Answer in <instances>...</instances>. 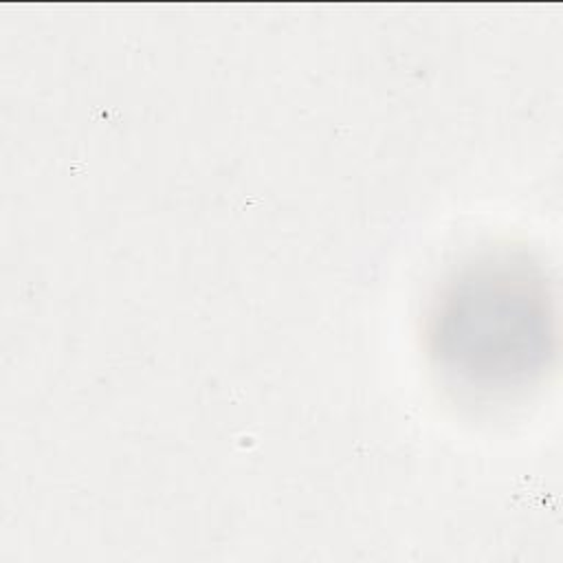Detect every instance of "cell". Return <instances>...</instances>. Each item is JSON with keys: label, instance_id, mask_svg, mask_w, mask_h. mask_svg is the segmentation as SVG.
I'll return each instance as SVG.
<instances>
[{"label": "cell", "instance_id": "1", "mask_svg": "<svg viewBox=\"0 0 563 563\" xmlns=\"http://www.w3.org/2000/svg\"><path fill=\"white\" fill-rule=\"evenodd\" d=\"M543 282L510 257L462 268L431 312V354L442 374L479 394L528 385L550 356L552 312Z\"/></svg>", "mask_w": 563, "mask_h": 563}]
</instances>
